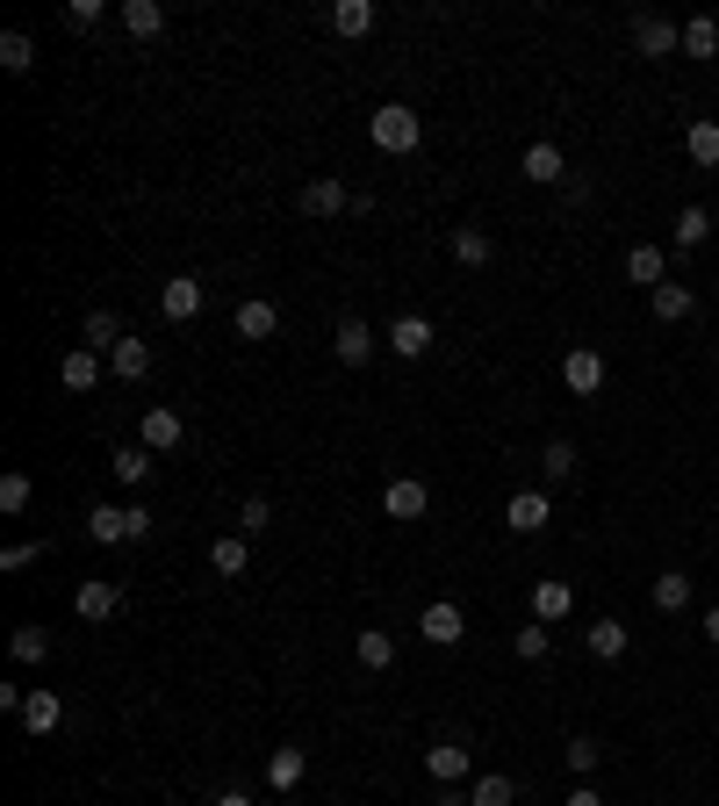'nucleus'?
I'll return each mask as SVG.
<instances>
[{
    "label": "nucleus",
    "mask_w": 719,
    "mask_h": 806,
    "mask_svg": "<svg viewBox=\"0 0 719 806\" xmlns=\"http://www.w3.org/2000/svg\"><path fill=\"white\" fill-rule=\"evenodd\" d=\"M367 137H375V151H389V159H403V151H418V109H403V101H381L375 116H367Z\"/></svg>",
    "instance_id": "1"
},
{
    "label": "nucleus",
    "mask_w": 719,
    "mask_h": 806,
    "mask_svg": "<svg viewBox=\"0 0 719 806\" xmlns=\"http://www.w3.org/2000/svg\"><path fill=\"white\" fill-rule=\"evenodd\" d=\"M418 634H425V641H432V648H453V641H461V634H468V613H461V605H453V598H432V605H425V613H418Z\"/></svg>",
    "instance_id": "2"
},
{
    "label": "nucleus",
    "mask_w": 719,
    "mask_h": 806,
    "mask_svg": "<svg viewBox=\"0 0 719 806\" xmlns=\"http://www.w3.org/2000/svg\"><path fill=\"white\" fill-rule=\"evenodd\" d=\"M561 382H569L576 397H598L605 389V354L598 346H569V354H561Z\"/></svg>",
    "instance_id": "3"
},
{
    "label": "nucleus",
    "mask_w": 719,
    "mask_h": 806,
    "mask_svg": "<svg viewBox=\"0 0 719 806\" xmlns=\"http://www.w3.org/2000/svg\"><path fill=\"white\" fill-rule=\"evenodd\" d=\"M180 439H188V425H180V410L151 404V410H144V425H137V447H151V454H173Z\"/></svg>",
    "instance_id": "4"
},
{
    "label": "nucleus",
    "mask_w": 719,
    "mask_h": 806,
    "mask_svg": "<svg viewBox=\"0 0 719 806\" xmlns=\"http://www.w3.org/2000/svg\"><path fill=\"white\" fill-rule=\"evenodd\" d=\"M633 51L640 58H669V51H683V29L662 22V14H633Z\"/></svg>",
    "instance_id": "5"
},
{
    "label": "nucleus",
    "mask_w": 719,
    "mask_h": 806,
    "mask_svg": "<svg viewBox=\"0 0 719 806\" xmlns=\"http://www.w3.org/2000/svg\"><path fill=\"white\" fill-rule=\"evenodd\" d=\"M331 354H339L346 368H367V360H375V325H367V317H346V325L331 331Z\"/></svg>",
    "instance_id": "6"
},
{
    "label": "nucleus",
    "mask_w": 719,
    "mask_h": 806,
    "mask_svg": "<svg viewBox=\"0 0 719 806\" xmlns=\"http://www.w3.org/2000/svg\"><path fill=\"white\" fill-rule=\"evenodd\" d=\"M389 354H396V360L432 354V317H418V310H410V317H396V325H389Z\"/></svg>",
    "instance_id": "7"
},
{
    "label": "nucleus",
    "mask_w": 719,
    "mask_h": 806,
    "mask_svg": "<svg viewBox=\"0 0 719 806\" xmlns=\"http://www.w3.org/2000/svg\"><path fill=\"white\" fill-rule=\"evenodd\" d=\"M159 310L173 317V325H188V317H202V281H194V273H173V281L159 288Z\"/></svg>",
    "instance_id": "8"
},
{
    "label": "nucleus",
    "mask_w": 719,
    "mask_h": 806,
    "mask_svg": "<svg viewBox=\"0 0 719 806\" xmlns=\"http://www.w3.org/2000/svg\"><path fill=\"white\" fill-rule=\"evenodd\" d=\"M425 505H432V490H425L418 476H396L389 490H381V511H389V519H425Z\"/></svg>",
    "instance_id": "9"
},
{
    "label": "nucleus",
    "mask_w": 719,
    "mask_h": 806,
    "mask_svg": "<svg viewBox=\"0 0 719 806\" xmlns=\"http://www.w3.org/2000/svg\"><path fill=\"white\" fill-rule=\"evenodd\" d=\"M569 613H576V590L561 584V576H540V584H532V619L555 627V619H569Z\"/></svg>",
    "instance_id": "10"
},
{
    "label": "nucleus",
    "mask_w": 719,
    "mask_h": 806,
    "mask_svg": "<svg viewBox=\"0 0 719 806\" xmlns=\"http://www.w3.org/2000/svg\"><path fill=\"white\" fill-rule=\"evenodd\" d=\"M547 519H555V505H547V490H518L511 505H503V526H511V534H540Z\"/></svg>",
    "instance_id": "11"
},
{
    "label": "nucleus",
    "mask_w": 719,
    "mask_h": 806,
    "mask_svg": "<svg viewBox=\"0 0 719 806\" xmlns=\"http://www.w3.org/2000/svg\"><path fill=\"white\" fill-rule=\"evenodd\" d=\"M518 173H526L532 188H555V180L569 173V166H561V145H547V137H540V145H526V159H518Z\"/></svg>",
    "instance_id": "12"
},
{
    "label": "nucleus",
    "mask_w": 719,
    "mask_h": 806,
    "mask_svg": "<svg viewBox=\"0 0 719 806\" xmlns=\"http://www.w3.org/2000/svg\"><path fill=\"white\" fill-rule=\"evenodd\" d=\"M626 281H633V288H648V296H655V288L669 281V260H662V246H633V252H626Z\"/></svg>",
    "instance_id": "13"
},
{
    "label": "nucleus",
    "mask_w": 719,
    "mask_h": 806,
    "mask_svg": "<svg viewBox=\"0 0 719 806\" xmlns=\"http://www.w3.org/2000/svg\"><path fill=\"white\" fill-rule=\"evenodd\" d=\"M72 613H80V619H94V627H101V619H116V613H122V590H116V584H101V576H94V584H80V598H72Z\"/></svg>",
    "instance_id": "14"
},
{
    "label": "nucleus",
    "mask_w": 719,
    "mask_h": 806,
    "mask_svg": "<svg viewBox=\"0 0 719 806\" xmlns=\"http://www.w3.org/2000/svg\"><path fill=\"white\" fill-rule=\"evenodd\" d=\"M22 727H29V735H58V727H66V698H58V691H29Z\"/></svg>",
    "instance_id": "15"
},
{
    "label": "nucleus",
    "mask_w": 719,
    "mask_h": 806,
    "mask_svg": "<svg viewBox=\"0 0 719 806\" xmlns=\"http://www.w3.org/2000/svg\"><path fill=\"white\" fill-rule=\"evenodd\" d=\"M375 29V0H331V37H367Z\"/></svg>",
    "instance_id": "16"
},
{
    "label": "nucleus",
    "mask_w": 719,
    "mask_h": 806,
    "mask_svg": "<svg viewBox=\"0 0 719 806\" xmlns=\"http://www.w3.org/2000/svg\"><path fill=\"white\" fill-rule=\"evenodd\" d=\"M273 331H281V310H273L267 296L238 302V339H273Z\"/></svg>",
    "instance_id": "17"
},
{
    "label": "nucleus",
    "mask_w": 719,
    "mask_h": 806,
    "mask_svg": "<svg viewBox=\"0 0 719 806\" xmlns=\"http://www.w3.org/2000/svg\"><path fill=\"white\" fill-rule=\"evenodd\" d=\"M425 770H432L439 785H461L468 778V749L461 742H432V749H425Z\"/></svg>",
    "instance_id": "18"
},
{
    "label": "nucleus",
    "mask_w": 719,
    "mask_h": 806,
    "mask_svg": "<svg viewBox=\"0 0 719 806\" xmlns=\"http://www.w3.org/2000/svg\"><path fill=\"white\" fill-rule=\"evenodd\" d=\"M626 641H633V634H626L619 619H590V634H583V648H590L598 663H619V656H626Z\"/></svg>",
    "instance_id": "19"
},
{
    "label": "nucleus",
    "mask_w": 719,
    "mask_h": 806,
    "mask_svg": "<svg viewBox=\"0 0 719 806\" xmlns=\"http://www.w3.org/2000/svg\"><path fill=\"white\" fill-rule=\"evenodd\" d=\"M339 209H353V195H346L339 180H310V188H302V217H339Z\"/></svg>",
    "instance_id": "20"
},
{
    "label": "nucleus",
    "mask_w": 719,
    "mask_h": 806,
    "mask_svg": "<svg viewBox=\"0 0 719 806\" xmlns=\"http://www.w3.org/2000/svg\"><path fill=\"white\" fill-rule=\"evenodd\" d=\"M244 561H252L244 534H217V540H209V569H217V576H244Z\"/></svg>",
    "instance_id": "21"
},
{
    "label": "nucleus",
    "mask_w": 719,
    "mask_h": 806,
    "mask_svg": "<svg viewBox=\"0 0 719 806\" xmlns=\"http://www.w3.org/2000/svg\"><path fill=\"white\" fill-rule=\"evenodd\" d=\"M655 317H662V325H683V317H691L698 310V296H691V288H683V281H662V288H655Z\"/></svg>",
    "instance_id": "22"
},
{
    "label": "nucleus",
    "mask_w": 719,
    "mask_h": 806,
    "mask_svg": "<svg viewBox=\"0 0 719 806\" xmlns=\"http://www.w3.org/2000/svg\"><path fill=\"white\" fill-rule=\"evenodd\" d=\"M58 382H66L72 397H80V389H94V382H101V354H94V346H80V354H66V368H58Z\"/></svg>",
    "instance_id": "23"
},
{
    "label": "nucleus",
    "mask_w": 719,
    "mask_h": 806,
    "mask_svg": "<svg viewBox=\"0 0 719 806\" xmlns=\"http://www.w3.org/2000/svg\"><path fill=\"white\" fill-rule=\"evenodd\" d=\"M302 770H310V756H302V749H273L267 756V785H273V793H296Z\"/></svg>",
    "instance_id": "24"
},
{
    "label": "nucleus",
    "mask_w": 719,
    "mask_h": 806,
    "mask_svg": "<svg viewBox=\"0 0 719 806\" xmlns=\"http://www.w3.org/2000/svg\"><path fill=\"white\" fill-rule=\"evenodd\" d=\"M353 656H360V670H396V641H389L381 627L353 634Z\"/></svg>",
    "instance_id": "25"
},
{
    "label": "nucleus",
    "mask_w": 719,
    "mask_h": 806,
    "mask_svg": "<svg viewBox=\"0 0 719 806\" xmlns=\"http://www.w3.org/2000/svg\"><path fill=\"white\" fill-rule=\"evenodd\" d=\"M447 246H453V260H461V267H489V260H497V246H489V231H476V223H461V231H453Z\"/></svg>",
    "instance_id": "26"
},
{
    "label": "nucleus",
    "mask_w": 719,
    "mask_h": 806,
    "mask_svg": "<svg viewBox=\"0 0 719 806\" xmlns=\"http://www.w3.org/2000/svg\"><path fill=\"white\" fill-rule=\"evenodd\" d=\"M122 29L130 37H166V8L159 0H122Z\"/></svg>",
    "instance_id": "27"
},
{
    "label": "nucleus",
    "mask_w": 719,
    "mask_h": 806,
    "mask_svg": "<svg viewBox=\"0 0 719 806\" xmlns=\"http://www.w3.org/2000/svg\"><path fill=\"white\" fill-rule=\"evenodd\" d=\"M109 368L122 375V382H144V375H151V346L144 339H122L116 354H109Z\"/></svg>",
    "instance_id": "28"
},
{
    "label": "nucleus",
    "mask_w": 719,
    "mask_h": 806,
    "mask_svg": "<svg viewBox=\"0 0 719 806\" xmlns=\"http://www.w3.org/2000/svg\"><path fill=\"white\" fill-rule=\"evenodd\" d=\"M683 58H719V22L712 14H691V22H683Z\"/></svg>",
    "instance_id": "29"
},
{
    "label": "nucleus",
    "mask_w": 719,
    "mask_h": 806,
    "mask_svg": "<svg viewBox=\"0 0 719 806\" xmlns=\"http://www.w3.org/2000/svg\"><path fill=\"white\" fill-rule=\"evenodd\" d=\"M683 151H691L698 166H719V123H712V116H698V123L683 130Z\"/></svg>",
    "instance_id": "30"
},
{
    "label": "nucleus",
    "mask_w": 719,
    "mask_h": 806,
    "mask_svg": "<svg viewBox=\"0 0 719 806\" xmlns=\"http://www.w3.org/2000/svg\"><path fill=\"white\" fill-rule=\"evenodd\" d=\"M122 339H130V331H122V317H116V310H87V346H94V354H101V346L116 354Z\"/></svg>",
    "instance_id": "31"
},
{
    "label": "nucleus",
    "mask_w": 719,
    "mask_h": 806,
    "mask_svg": "<svg viewBox=\"0 0 719 806\" xmlns=\"http://www.w3.org/2000/svg\"><path fill=\"white\" fill-rule=\"evenodd\" d=\"M683 605H691V576H683V569L655 576V613H683Z\"/></svg>",
    "instance_id": "32"
},
{
    "label": "nucleus",
    "mask_w": 719,
    "mask_h": 806,
    "mask_svg": "<svg viewBox=\"0 0 719 806\" xmlns=\"http://www.w3.org/2000/svg\"><path fill=\"white\" fill-rule=\"evenodd\" d=\"M87 534H94L101 547H109V540H130V511H122V505H94V519H87Z\"/></svg>",
    "instance_id": "33"
},
{
    "label": "nucleus",
    "mask_w": 719,
    "mask_h": 806,
    "mask_svg": "<svg viewBox=\"0 0 719 806\" xmlns=\"http://www.w3.org/2000/svg\"><path fill=\"white\" fill-rule=\"evenodd\" d=\"M0 66H8V72H29V66H37V43H29V29H8V37H0Z\"/></svg>",
    "instance_id": "34"
},
{
    "label": "nucleus",
    "mask_w": 719,
    "mask_h": 806,
    "mask_svg": "<svg viewBox=\"0 0 719 806\" xmlns=\"http://www.w3.org/2000/svg\"><path fill=\"white\" fill-rule=\"evenodd\" d=\"M511 648H518V656H526V663H540L547 648H555V627H540V619H526V627L511 634Z\"/></svg>",
    "instance_id": "35"
},
{
    "label": "nucleus",
    "mask_w": 719,
    "mask_h": 806,
    "mask_svg": "<svg viewBox=\"0 0 719 806\" xmlns=\"http://www.w3.org/2000/svg\"><path fill=\"white\" fill-rule=\"evenodd\" d=\"M706 238H712V217H706V209H698V202L677 209V246L691 252V246H706Z\"/></svg>",
    "instance_id": "36"
},
{
    "label": "nucleus",
    "mask_w": 719,
    "mask_h": 806,
    "mask_svg": "<svg viewBox=\"0 0 719 806\" xmlns=\"http://www.w3.org/2000/svg\"><path fill=\"white\" fill-rule=\"evenodd\" d=\"M109 461H116V476H122V482H144V476H151V461H159V454H151V447H116Z\"/></svg>",
    "instance_id": "37"
},
{
    "label": "nucleus",
    "mask_w": 719,
    "mask_h": 806,
    "mask_svg": "<svg viewBox=\"0 0 719 806\" xmlns=\"http://www.w3.org/2000/svg\"><path fill=\"white\" fill-rule=\"evenodd\" d=\"M468 799H476V806H511V799H518V785L503 778V770H489V778H476V793H468Z\"/></svg>",
    "instance_id": "38"
},
{
    "label": "nucleus",
    "mask_w": 719,
    "mask_h": 806,
    "mask_svg": "<svg viewBox=\"0 0 719 806\" xmlns=\"http://www.w3.org/2000/svg\"><path fill=\"white\" fill-rule=\"evenodd\" d=\"M14 663H43V656H51V634H43V627H14Z\"/></svg>",
    "instance_id": "39"
},
{
    "label": "nucleus",
    "mask_w": 719,
    "mask_h": 806,
    "mask_svg": "<svg viewBox=\"0 0 719 806\" xmlns=\"http://www.w3.org/2000/svg\"><path fill=\"white\" fill-rule=\"evenodd\" d=\"M540 468H547V482H569L576 476V447H569V439H555V447L540 454Z\"/></svg>",
    "instance_id": "40"
},
{
    "label": "nucleus",
    "mask_w": 719,
    "mask_h": 806,
    "mask_svg": "<svg viewBox=\"0 0 719 806\" xmlns=\"http://www.w3.org/2000/svg\"><path fill=\"white\" fill-rule=\"evenodd\" d=\"M561 756H569V770H576V778H590V770L605 764V749H598V742H590V735H576V742H569V749H561Z\"/></svg>",
    "instance_id": "41"
},
{
    "label": "nucleus",
    "mask_w": 719,
    "mask_h": 806,
    "mask_svg": "<svg viewBox=\"0 0 719 806\" xmlns=\"http://www.w3.org/2000/svg\"><path fill=\"white\" fill-rule=\"evenodd\" d=\"M43 555H51V540H14V547H0V569H29Z\"/></svg>",
    "instance_id": "42"
},
{
    "label": "nucleus",
    "mask_w": 719,
    "mask_h": 806,
    "mask_svg": "<svg viewBox=\"0 0 719 806\" xmlns=\"http://www.w3.org/2000/svg\"><path fill=\"white\" fill-rule=\"evenodd\" d=\"M267 526H273V505L267 497H244L238 505V534H267Z\"/></svg>",
    "instance_id": "43"
},
{
    "label": "nucleus",
    "mask_w": 719,
    "mask_h": 806,
    "mask_svg": "<svg viewBox=\"0 0 719 806\" xmlns=\"http://www.w3.org/2000/svg\"><path fill=\"white\" fill-rule=\"evenodd\" d=\"M0 511H29V476H0Z\"/></svg>",
    "instance_id": "44"
},
{
    "label": "nucleus",
    "mask_w": 719,
    "mask_h": 806,
    "mask_svg": "<svg viewBox=\"0 0 719 806\" xmlns=\"http://www.w3.org/2000/svg\"><path fill=\"white\" fill-rule=\"evenodd\" d=\"M66 22L72 29H94L101 22V0H66Z\"/></svg>",
    "instance_id": "45"
},
{
    "label": "nucleus",
    "mask_w": 719,
    "mask_h": 806,
    "mask_svg": "<svg viewBox=\"0 0 719 806\" xmlns=\"http://www.w3.org/2000/svg\"><path fill=\"white\" fill-rule=\"evenodd\" d=\"M122 511H130V540H151V511L144 505H122Z\"/></svg>",
    "instance_id": "46"
},
{
    "label": "nucleus",
    "mask_w": 719,
    "mask_h": 806,
    "mask_svg": "<svg viewBox=\"0 0 719 806\" xmlns=\"http://www.w3.org/2000/svg\"><path fill=\"white\" fill-rule=\"evenodd\" d=\"M561 806H605V793H598V785H576V793L561 799Z\"/></svg>",
    "instance_id": "47"
},
{
    "label": "nucleus",
    "mask_w": 719,
    "mask_h": 806,
    "mask_svg": "<svg viewBox=\"0 0 719 806\" xmlns=\"http://www.w3.org/2000/svg\"><path fill=\"white\" fill-rule=\"evenodd\" d=\"M432 806H476V799H468V793H453V785H447V793H439Z\"/></svg>",
    "instance_id": "48"
},
{
    "label": "nucleus",
    "mask_w": 719,
    "mask_h": 806,
    "mask_svg": "<svg viewBox=\"0 0 719 806\" xmlns=\"http://www.w3.org/2000/svg\"><path fill=\"white\" fill-rule=\"evenodd\" d=\"M706 641L719 648V605H712V613H706Z\"/></svg>",
    "instance_id": "49"
},
{
    "label": "nucleus",
    "mask_w": 719,
    "mask_h": 806,
    "mask_svg": "<svg viewBox=\"0 0 719 806\" xmlns=\"http://www.w3.org/2000/svg\"><path fill=\"white\" fill-rule=\"evenodd\" d=\"M217 806H252V799H244V793H217Z\"/></svg>",
    "instance_id": "50"
}]
</instances>
